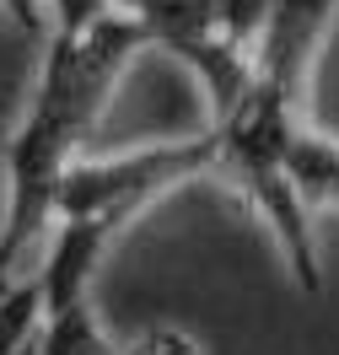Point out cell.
<instances>
[{"label": "cell", "mask_w": 339, "mask_h": 355, "mask_svg": "<svg viewBox=\"0 0 339 355\" xmlns=\"http://www.w3.org/2000/svg\"><path fill=\"white\" fill-rule=\"evenodd\" d=\"M146 44H151V33L124 11H108L87 33H54L49 38L44 76L33 87V108H27L22 130L11 135V151H6L0 248H11L17 259H33L38 237L54 226L60 178L81 156V140L92 135L113 81L124 76V65Z\"/></svg>", "instance_id": "1"}, {"label": "cell", "mask_w": 339, "mask_h": 355, "mask_svg": "<svg viewBox=\"0 0 339 355\" xmlns=\"http://www.w3.org/2000/svg\"><path fill=\"white\" fill-rule=\"evenodd\" d=\"M200 173H216V135L210 130L194 140H162V146H140L124 156H76L54 194V226L92 221L103 232H119L146 205H157L167 189H178Z\"/></svg>", "instance_id": "2"}, {"label": "cell", "mask_w": 339, "mask_h": 355, "mask_svg": "<svg viewBox=\"0 0 339 355\" xmlns=\"http://www.w3.org/2000/svg\"><path fill=\"white\" fill-rule=\"evenodd\" d=\"M49 6H54V33H87L113 11L108 0H49Z\"/></svg>", "instance_id": "8"}, {"label": "cell", "mask_w": 339, "mask_h": 355, "mask_svg": "<svg viewBox=\"0 0 339 355\" xmlns=\"http://www.w3.org/2000/svg\"><path fill=\"white\" fill-rule=\"evenodd\" d=\"M119 355H205V350L183 329H146V334H135Z\"/></svg>", "instance_id": "7"}, {"label": "cell", "mask_w": 339, "mask_h": 355, "mask_svg": "<svg viewBox=\"0 0 339 355\" xmlns=\"http://www.w3.org/2000/svg\"><path fill=\"white\" fill-rule=\"evenodd\" d=\"M33 355H119V350L97 329V312H92V296H87V302H70L60 312H44Z\"/></svg>", "instance_id": "5"}, {"label": "cell", "mask_w": 339, "mask_h": 355, "mask_svg": "<svg viewBox=\"0 0 339 355\" xmlns=\"http://www.w3.org/2000/svg\"><path fill=\"white\" fill-rule=\"evenodd\" d=\"M286 173H291V189L307 216L313 210H339V140L302 124L291 140V156H286Z\"/></svg>", "instance_id": "4"}, {"label": "cell", "mask_w": 339, "mask_h": 355, "mask_svg": "<svg viewBox=\"0 0 339 355\" xmlns=\"http://www.w3.org/2000/svg\"><path fill=\"white\" fill-rule=\"evenodd\" d=\"M339 0H275L259 38H253V87L275 97L280 108L302 113L307 108V87H313V60L323 49L329 17Z\"/></svg>", "instance_id": "3"}, {"label": "cell", "mask_w": 339, "mask_h": 355, "mask_svg": "<svg viewBox=\"0 0 339 355\" xmlns=\"http://www.w3.org/2000/svg\"><path fill=\"white\" fill-rule=\"evenodd\" d=\"M270 6L275 0H221V38L248 54L259 27H264V17H270Z\"/></svg>", "instance_id": "6"}]
</instances>
